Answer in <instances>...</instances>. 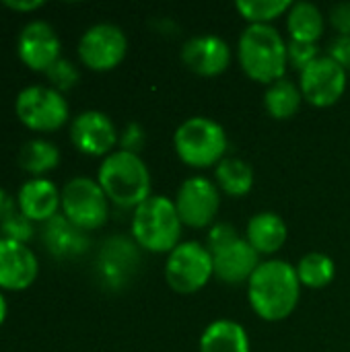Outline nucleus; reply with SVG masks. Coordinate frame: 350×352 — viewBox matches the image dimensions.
I'll use <instances>...</instances> for the list:
<instances>
[{"label":"nucleus","instance_id":"b1692460","mask_svg":"<svg viewBox=\"0 0 350 352\" xmlns=\"http://www.w3.org/2000/svg\"><path fill=\"white\" fill-rule=\"evenodd\" d=\"M19 163L33 177H41L43 173H47V171H52V169H56L60 165V151L50 140L33 138V140H27L21 146Z\"/></svg>","mask_w":350,"mask_h":352},{"label":"nucleus","instance_id":"412c9836","mask_svg":"<svg viewBox=\"0 0 350 352\" xmlns=\"http://www.w3.org/2000/svg\"><path fill=\"white\" fill-rule=\"evenodd\" d=\"M326 19L322 10L311 2H293L287 12V31L291 41L318 43L324 35Z\"/></svg>","mask_w":350,"mask_h":352},{"label":"nucleus","instance_id":"393cba45","mask_svg":"<svg viewBox=\"0 0 350 352\" xmlns=\"http://www.w3.org/2000/svg\"><path fill=\"white\" fill-rule=\"evenodd\" d=\"M132 248L134 245L122 237H113L105 243L103 254L99 258V268H101L105 280H109L111 285L124 280L126 272L130 270V264H134L138 260V256Z\"/></svg>","mask_w":350,"mask_h":352},{"label":"nucleus","instance_id":"ddd939ff","mask_svg":"<svg viewBox=\"0 0 350 352\" xmlns=\"http://www.w3.org/2000/svg\"><path fill=\"white\" fill-rule=\"evenodd\" d=\"M60 37L47 21H31L19 33V58L27 68L35 72H47L60 60Z\"/></svg>","mask_w":350,"mask_h":352},{"label":"nucleus","instance_id":"39448f33","mask_svg":"<svg viewBox=\"0 0 350 352\" xmlns=\"http://www.w3.org/2000/svg\"><path fill=\"white\" fill-rule=\"evenodd\" d=\"M229 140L225 128L204 116L188 118L173 134V148L177 159L192 169L217 167L227 153Z\"/></svg>","mask_w":350,"mask_h":352},{"label":"nucleus","instance_id":"423d86ee","mask_svg":"<svg viewBox=\"0 0 350 352\" xmlns=\"http://www.w3.org/2000/svg\"><path fill=\"white\" fill-rule=\"evenodd\" d=\"M215 276L212 254L200 241H182L165 262V280L179 295H194Z\"/></svg>","mask_w":350,"mask_h":352},{"label":"nucleus","instance_id":"20e7f679","mask_svg":"<svg viewBox=\"0 0 350 352\" xmlns=\"http://www.w3.org/2000/svg\"><path fill=\"white\" fill-rule=\"evenodd\" d=\"M182 221L173 200L151 196L132 214V237L138 248L151 254H171L182 243Z\"/></svg>","mask_w":350,"mask_h":352},{"label":"nucleus","instance_id":"f257e3e1","mask_svg":"<svg viewBox=\"0 0 350 352\" xmlns=\"http://www.w3.org/2000/svg\"><path fill=\"white\" fill-rule=\"evenodd\" d=\"M301 283L287 260H266L248 283V301L264 322H283L299 305Z\"/></svg>","mask_w":350,"mask_h":352},{"label":"nucleus","instance_id":"e433bc0d","mask_svg":"<svg viewBox=\"0 0 350 352\" xmlns=\"http://www.w3.org/2000/svg\"><path fill=\"white\" fill-rule=\"evenodd\" d=\"M6 314H8V303H6L4 295L0 293V326H2L4 320H6Z\"/></svg>","mask_w":350,"mask_h":352},{"label":"nucleus","instance_id":"a878e982","mask_svg":"<svg viewBox=\"0 0 350 352\" xmlns=\"http://www.w3.org/2000/svg\"><path fill=\"white\" fill-rule=\"evenodd\" d=\"M295 270H297L301 287H307V289H324V287L332 285V280L336 276L334 260L328 254H322V252L305 254L297 262Z\"/></svg>","mask_w":350,"mask_h":352},{"label":"nucleus","instance_id":"f3484780","mask_svg":"<svg viewBox=\"0 0 350 352\" xmlns=\"http://www.w3.org/2000/svg\"><path fill=\"white\" fill-rule=\"evenodd\" d=\"M212 264H215V276L223 285L237 287L250 283V278L254 276V272L262 262H260V254L250 245V241L245 237H239L225 250L217 252L212 256Z\"/></svg>","mask_w":350,"mask_h":352},{"label":"nucleus","instance_id":"7c9ffc66","mask_svg":"<svg viewBox=\"0 0 350 352\" xmlns=\"http://www.w3.org/2000/svg\"><path fill=\"white\" fill-rule=\"evenodd\" d=\"M239 239V233L233 225L229 223H215L208 231V237H206V248L208 252L215 256L217 252L225 250L227 245H231L233 241Z\"/></svg>","mask_w":350,"mask_h":352},{"label":"nucleus","instance_id":"4be33fe9","mask_svg":"<svg viewBox=\"0 0 350 352\" xmlns=\"http://www.w3.org/2000/svg\"><path fill=\"white\" fill-rule=\"evenodd\" d=\"M215 184L231 198H243L254 188V169L239 157H225L215 167Z\"/></svg>","mask_w":350,"mask_h":352},{"label":"nucleus","instance_id":"1a4fd4ad","mask_svg":"<svg viewBox=\"0 0 350 352\" xmlns=\"http://www.w3.org/2000/svg\"><path fill=\"white\" fill-rule=\"evenodd\" d=\"M128 54V37L113 23H97L89 27L78 41L80 62L95 72L118 68Z\"/></svg>","mask_w":350,"mask_h":352},{"label":"nucleus","instance_id":"0eeeda50","mask_svg":"<svg viewBox=\"0 0 350 352\" xmlns=\"http://www.w3.org/2000/svg\"><path fill=\"white\" fill-rule=\"evenodd\" d=\"M17 118L35 132H54L68 122L70 107L60 91L45 85L25 87L14 101Z\"/></svg>","mask_w":350,"mask_h":352},{"label":"nucleus","instance_id":"6ab92c4d","mask_svg":"<svg viewBox=\"0 0 350 352\" xmlns=\"http://www.w3.org/2000/svg\"><path fill=\"white\" fill-rule=\"evenodd\" d=\"M200 352H252L245 328L233 320H217L208 324L200 336Z\"/></svg>","mask_w":350,"mask_h":352},{"label":"nucleus","instance_id":"f03ea898","mask_svg":"<svg viewBox=\"0 0 350 352\" xmlns=\"http://www.w3.org/2000/svg\"><path fill=\"white\" fill-rule=\"evenodd\" d=\"M287 39L272 25H248L237 41V60L248 78L272 85L285 78L289 68Z\"/></svg>","mask_w":350,"mask_h":352},{"label":"nucleus","instance_id":"aec40b11","mask_svg":"<svg viewBox=\"0 0 350 352\" xmlns=\"http://www.w3.org/2000/svg\"><path fill=\"white\" fill-rule=\"evenodd\" d=\"M43 243L50 250V254H54L58 258L78 256L89 245V241L85 237V231L74 227L64 214H58V217H54L52 221L45 223Z\"/></svg>","mask_w":350,"mask_h":352},{"label":"nucleus","instance_id":"4468645a","mask_svg":"<svg viewBox=\"0 0 350 352\" xmlns=\"http://www.w3.org/2000/svg\"><path fill=\"white\" fill-rule=\"evenodd\" d=\"M182 62L190 72L212 78L231 66V47L219 35H194L182 45Z\"/></svg>","mask_w":350,"mask_h":352},{"label":"nucleus","instance_id":"9d476101","mask_svg":"<svg viewBox=\"0 0 350 352\" xmlns=\"http://www.w3.org/2000/svg\"><path fill=\"white\" fill-rule=\"evenodd\" d=\"M173 204L184 227H212L221 208V190L208 177L194 175L177 188Z\"/></svg>","mask_w":350,"mask_h":352},{"label":"nucleus","instance_id":"c756f323","mask_svg":"<svg viewBox=\"0 0 350 352\" xmlns=\"http://www.w3.org/2000/svg\"><path fill=\"white\" fill-rule=\"evenodd\" d=\"M287 54H289V66H293L297 72H303L311 62L320 58V45L303 43V41H289Z\"/></svg>","mask_w":350,"mask_h":352},{"label":"nucleus","instance_id":"c9c22d12","mask_svg":"<svg viewBox=\"0 0 350 352\" xmlns=\"http://www.w3.org/2000/svg\"><path fill=\"white\" fill-rule=\"evenodd\" d=\"M6 8H10V10H23V12H31V10H37V8H41L43 6V0H6V2H2Z\"/></svg>","mask_w":350,"mask_h":352},{"label":"nucleus","instance_id":"7ed1b4c3","mask_svg":"<svg viewBox=\"0 0 350 352\" xmlns=\"http://www.w3.org/2000/svg\"><path fill=\"white\" fill-rule=\"evenodd\" d=\"M97 182L107 200L120 208H138L151 194V171L140 155L113 151L107 155L97 171Z\"/></svg>","mask_w":350,"mask_h":352},{"label":"nucleus","instance_id":"2f4dec72","mask_svg":"<svg viewBox=\"0 0 350 352\" xmlns=\"http://www.w3.org/2000/svg\"><path fill=\"white\" fill-rule=\"evenodd\" d=\"M144 142H146L144 128H142L140 124H134V122H132V124H128V126L120 132V140H118L120 151L134 153V155H138V153L142 151Z\"/></svg>","mask_w":350,"mask_h":352},{"label":"nucleus","instance_id":"cd10ccee","mask_svg":"<svg viewBox=\"0 0 350 352\" xmlns=\"http://www.w3.org/2000/svg\"><path fill=\"white\" fill-rule=\"evenodd\" d=\"M45 74H47L52 87H54L56 91H60V93L72 89V87L78 82V78H80L78 68H76L70 60H66V58H60Z\"/></svg>","mask_w":350,"mask_h":352},{"label":"nucleus","instance_id":"473e14b6","mask_svg":"<svg viewBox=\"0 0 350 352\" xmlns=\"http://www.w3.org/2000/svg\"><path fill=\"white\" fill-rule=\"evenodd\" d=\"M328 21L340 37H350V2H338L330 8Z\"/></svg>","mask_w":350,"mask_h":352},{"label":"nucleus","instance_id":"c85d7f7f","mask_svg":"<svg viewBox=\"0 0 350 352\" xmlns=\"http://www.w3.org/2000/svg\"><path fill=\"white\" fill-rule=\"evenodd\" d=\"M0 231H2V237L4 239H12V241H19V243H27L31 237H33V223L29 219H25L19 210L12 212L10 217H6L2 223H0Z\"/></svg>","mask_w":350,"mask_h":352},{"label":"nucleus","instance_id":"9b49d317","mask_svg":"<svg viewBox=\"0 0 350 352\" xmlns=\"http://www.w3.org/2000/svg\"><path fill=\"white\" fill-rule=\"evenodd\" d=\"M347 68L334 62L330 56H320L303 72H299V89L303 101L314 107H332L347 91Z\"/></svg>","mask_w":350,"mask_h":352},{"label":"nucleus","instance_id":"f704fd0d","mask_svg":"<svg viewBox=\"0 0 350 352\" xmlns=\"http://www.w3.org/2000/svg\"><path fill=\"white\" fill-rule=\"evenodd\" d=\"M19 208H17V200L6 192V190H2L0 188V223L6 219V217H10L12 212H17Z\"/></svg>","mask_w":350,"mask_h":352},{"label":"nucleus","instance_id":"bb28decb","mask_svg":"<svg viewBox=\"0 0 350 352\" xmlns=\"http://www.w3.org/2000/svg\"><path fill=\"white\" fill-rule=\"evenodd\" d=\"M291 4L289 0H237L235 8L250 25H270L287 14Z\"/></svg>","mask_w":350,"mask_h":352},{"label":"nucleus","instance_id":"72a5a7b5","mask_svg":"<svg viewBox=\"0 0 350 352\" xmlns=\"http://www.w3.org/2000/svg\"><path fill=\"white\" fill-rule=\"evenodd\" d=\"M328 56L338 62L340 66L344 68H350V37H340L336 35L330 45H328Z\"/></svg>","mask_w":350,"mask_h":352},{"label":"nucleus","instance_id":"5701e85b","mask_svg":"<svg viewBox=\"0 0 350 352\" xmlns=\"http://www.w3.org/2000/svg\"><path fill=\"white\" fill-rule=\"evenodd\" d=\"M301 103H303V95L299 85L287 76L266 87L264 107L274 120H291L293 116H297Z\"/></svg>","mask_w":350,"mask_h":352},{"label":"nucleus","instance_id":"2eb2a0df","mask_svg":"<svg viewBox=\"0 0 350 352\" xmlns=\"http://www.w3.org/2000/svg\"><path fill=\"white\" fill-rule=\"evenodd\" d=\"M37 274L39 262L27 243L0 237V289L25 291L35 283Z\"/></svg>","mask_w":350,"mask_h":352},{"label":"nucleus","instance_id":"dca6fc26","mask_svg":"<svg viewBox=\"0 0 350 352\" xmlns=\"http://www.w3.org/2000/svg\"><path fill=\"white\" fill-rule=\"evenodd\" d=\"M17 208L31 223H47L62 208V190L45 177H31L19 188Z\"/></svg>","mask_w":350,"mask_h":352},{"label":"nucleus","instance_id":"6e6552de","mask_svg":"<svg viewBox=\"0 0 350 352\" xmlns=\"http://www.w3.org/2000/svg\"><path fill=\"white\" fill-rule=\"evenodd\" d=\"M62 214L80 231L101 229L109 219V200L97 179L74 177L62 188Z\"/></svg>","mask_w":350,"mask_h":352},{"label":"nucleus","instance_id":"f8f14e48","mask_svg":"<svg viewBox=\"0 0 350 352\" xmlns=\"http://www.w3.org/2000/svg\"><path fill=\"white\" fill-rule=\"evenodd\" d=\"M70 140L83 155L105 159L113 153L120 134L107 113L99 109H87L72 120Z\"/></svg>","mask_w":350,"mask_h":352},{"label":"nucleus","instance_id":"a211bd4d","mask_svg":"<svg viewBox=\"0 0 350 352\" xmlns=\"http://www.w3.org/2000/svg\"><path fill=\"white\" fill-rule=\"evenodd\" d=\"M287 237H289L287 223L276 212L264 210L248 221L245 239L260 256H272L281 252L283 245L287 243Z\"/></svg>","mask_w":350,"mask_h":352}]
</instances>
